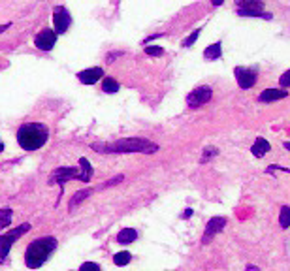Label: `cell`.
<instances>
[{
	"label": "cell",
	"instance_id": "obj_1",
	"mask_svg": "<svg viewBox=\"0 0 290 271\" xmlns=\"http://www.w3.org/2000/svg\"><path fill=\"white\" fill-rule=\"evenodd\" d=\"M92 149L98 153H147L153 155L158 151V145L144 138H124L111 143H92Z\"/></svg>",
	"mask_w": 290,
	"mask_h": 271
},
{
	"label": "cell",
	"instance_id": "obj_2",
	"mask_svg": "<svg viewBox=\"0 0 290 271\" xmlns=\"http://www.w3.org/2000/svg\"><path fill=\"white\" fill-rule=\"evenodd\" d=\"M49 140V130L41 123H26L17 130V143L25 151H38Z\"/></svg>",
	"mask_w": 290,
	"mask_h": 271
},
{
	"label": "cell",
	"instance_id": "obj_3",
	"mask_svg": "<svg viewBox=\"0 0 290 271\" xmlns=\"http://www.w3.org/2000/svg\"><path fill=\"white\" fill-rule=\"evenodd\" d=\"M57 249V239L47 235V237H40L34 239L30 245L26 247L25 252V264L28 270H38L41 268L47 258L51 256V252Z\"/></svg>",
	"mask_w": 290,
	"mask_h": 271
},
{
	"label": "cell",
	"instance_id": "obj_4",
	"mask_svg": "<svg viewBox=\"0 0 290 271\" xmlns=\"http://www.w3.org/2000/svg\"><path fill=\"white\" fill-rule=\"evenodd\" d=\"M236 12L241 17H262V19H271L269 13L264 12L262 0H236Z\"/></svg>",
	"mask_w": 290,
	"mask_h": 271
},
{
	"label": "cell",
	"instance_id": "obj_5",
	"mask_svg": "<svg viewBox=\"0 0 290 271\" xmlns=\"http://www.w3.org/2000/svg\"><path fill=\"white\" fill-rule=\"evenodd\" d=\"M28 230H30V224H21V226L12 228L10 232L0 235V260H2V262L8 258V252H10V249L15 245V241L21 239V235H25Z\"/></svg>",
	"mask_w": 290,
	"mask_h": 271
},
{
	"label": "cell",
	"instance_id": "obj_6",
	"mask_svg": "<svg viewBox=\"0 0 290 271\" xmlns=\"http://www.w3.org/2000/svg\"><path fill=\"white\" fill-rule=\"evenodd\" d=\"M53 30L57 32V34H64L66 30L70 28V25H72V15H70V12L66 10L64 6H55L53 8Z\"/></svg>",
	"mask_w": 290,
	"mask_h": 271
},
{
	"label": "cell",
	"instance_id": "obj_7",
	"mask_svg": "<svg viewBox=\"0 0 290 271\" xmlns=\"http://www.w3.org/2000/svg\"><path fill=\"white\" fill-rule=\"evenodd\" d=\"M211 96H213V90H211V87H207V85H202V87H196L194 90H190V92H188V96H186V104H188V107H200V105H204L206 102H209Z\"/></svg>",
	"mask_w": 290,
	"mask_h": 271
},
{
	"label": "cell",
	"instance_id": "obj_8",
	"mask_svg": "<svg viewBox=\"0 0 290 271\" xmlns=\"http://www.w3.org/2000/svg\"><path fill=\"white\" fill-rule=\"evenodd\" d=\"M70 179H76L79 181V169L74 168V166H64V168H57L55 171L51 173V177H49V183H57L61 188L66 185V181Z\"/></svg>",
	"mask_w": 290,
	"mask_h": 271
},
{
	"label": "cell",
	"instance_id": "obj_9",
	"mask_svg": "<svg viewBox=\"0 0 290 271\" xmlns=\"http://www.w3.org/2000/svg\"><path fill=\"white\" fill-rule=\"evenodd\" d=\"M57 32L51 30V28H43L40 30V34H36L34 38V45L38 47L40 51H51L53 47L57 45Z\"/></svg>",
	"mask_w": 290,
	"mask_h": 271
},
{
	"label": "cell",
	"instance_id": "obj_10",
	"mask_svg": "<svg viewBox=\"0 0 290 271\" xmlns=\"http://www.w3.org/2000/svg\"><path fill=\"white\" fill-rule=\"evenodd\" d=\"M234 76H236L239 89H250L256 83V70H250V68L237 66L236 70H234Z\"/></svg>",
	"mask_w": 290,
	"mask_h": 271
},
{
	"label": "cell",
	"instance_id": "obj_11",
	"mask_svg": "<svg viewBox=\"0 0 290 271\" xmlns=\"http://www.w3.org/2000/svg\"><path fill=\"white\" fill-rule=\"evenodd\" d=\"M224 226H226V219H224V217H213V219L207 222V226H206V232L202 235V243H204V245L209 243L217 233L223 232Z\"/></svg>",
	"mask_w": 290,
	"mask_h": 271
},
{
	"label": "cell",
	"instance_id": "obj_12",
	"mask_svg": "<svg viewBox=\"0 0 290 271\" xmlns=\"http://www.w3.org/2000/svg\"><path fill=\"white\" fill-rule=\"evenodd\" d=\"M102 78H104V68H100V66H92V68L78 72V79L83 85H94Z\"/></svg>",
	"mask_w": 290,
	"mask_h": 271
},
{
	"label": "cell",
	"instance_id": "obj_13",
	"mask_svg": "<svg viewBox=\"0 0 290 271\" xmlns=\"http://www.w3.org/2000/svg\"><path fill=\"white\" fill-rule=\"evenodd\" d=\"M287 96H289V92H287V90L266 89L264 92H260L258 100H260V102H266V104H271V102H277V100H281V98H287Z\"/></svg>",
	"mask_w": 290,
	"mask_h": 271
},
{
	"label": "cell",
	"instance_id": "obj_14",
	"mask_svg": "<svg viewBox=\"0 0 290 271\" xmlns=\"http://www.w3.org/2000/svg\"><path fill=\"white\" fill-rule=\"evenodd\" d=\"M271 151V145L266 142L264 138H256L254 143H252V147H250V153L256 156V158H262L264 155H268Z\"/></svg>",
	"mask_w": 290,
	"mask_h": 271
},
{
	"label": "cell",
	"instance_id": "obj_15",
	"mask_svg": "<svg viewBox=\"0 0 290 271\" xmlns=\"http://www.w3.org/2000/svg\"><path fill=\"white\" fill-rule=\"evenodd\" d=\"M92 173H94V169H92L91 162H89L85 156H81V158H79V181H81V183H89L92 177Z\"/></svg>",
	"mask_w": 290,
	"mask_h": 271
},
{
	"label": "cell",
	"instance_id": "obj_16",
	"mask_svg": "<svg viewBox=\"0 0 290 271\" xmlns=\"http://www.w3.org/2000/svg\"><path fill=\"white\" fill-rule=\"evenodd\" d=\"M91 194H92V188L78 190V192H76L74 196H72V198H70V202H68V209H70V211H74V209H76V207H78L81 202H85V200H87V198H89Z\"/></svg>",
	"mask_w": 290,
	"mask_h": 271
},
{
	"label": "cell",
	"instance_id": "obj_17",
	"mask_svg": "<svg viewBox=\"0 0 290 271\" xmlns=\"http://www.w3.org/2000/svg\"><path fill=\"white\" fill-rule=\"evenodd\" d=\"M136 239H138V232L134 228H123L117 233V243H123V245H128V243L136 241Z\"/></svg>",
	"mask_w": 290,
	"mask_h": 271
},
{
	"label": "cell",
	"instance_id": "obj_18",
	"mask_svg": "<svg viewBox=\"0 0 290 271\" xmlns=\"http://www.w3.org/2000/svg\"><path fill=\"white\" fill-rule=\"evenodd\" d=\"M221 55H223V45L217 42V43H211V45L206 47L204 59L206 61H217V59H221Z\"/></svg>",
	"mask_w": 290,
	"mask_h": 271
},
{
	"label": "cell",
	"instance_id": "obj_19",
	"mask_svg": "<svg viewBox=\"0 0 290 271\" xmlns=\"http://www.w3.org/2000/svg\"><path fill=\"white\" fill-rule=\"evenodd\" d=\"M119 89L121 87H119V83L113 78H102V90L105 94H115Z\"/></svg>",
	"mask_w": 290,
	"mask_h": 271
},
{
	"label": "cell",
	"instance_id": "obj_20",
	"mask_svg": "<svg viewBox=\"0 0 290 271\" xmlns=\"http://www.w3.org/2000/svg\"><path fill=\"white\" fill-rule=\"evenodd\" d=\"M279 224L283 230H287L290 226V207L289 206H283L281 207V213H279Z\"/></svg>",
	"mask_w": 290,
	"mask_h": 271
},
{
	"label": "cell",
	"instance_id": "obj_21",
	"mask_svg": "<svg viewBox=\"0 0 290 271\" xmlns=\"http://www.w3.org/2000/svg\"><path fill=\"white\" fill-rule=\"evenodd\" d=\"M130 260H132V254L126 252V250H121V252H117V254L113 256V262H115V266H119V268L130 264Z\"/></svg>",
	"mask_w": 290,
	"mask_h": 271
},
{
	"label": "cell",
	"instance_id": "obj_22",
	"mask_svg": "<svg viewBox=\"0 0 290 271\" xmlns=\"http://www.w3.org/2000/svg\"><path fill=\"white\" fill-rule=\"evenodd\" d=\"M12 217H13L12 209H8V207L0 209V228H8L10 222H12Z\"/></svg>",
	"mask_w": 290,
	"mask_h": 271
},
{
	"label": "cell",
	"instance_id": "obj_23",
	"mask_svg": "<svg viewBox=\"0 0 290 271\" xmlns=\"http://www.w3.org/2000/svg\"><path fill=\"white\" fill-rule=\"evenodd\" d=\"M145 55H149V57H162L164 49L160 45H147L145 47Z\"/></svg>",
	"mask_w": 290,
	"mask_h": 271
},
{
	"label": "cell",
	"instance_id": "obj_24",
	"mask_svg": "<svg viewBox=\"0 0 290 271\" xmlns=\"http://www.w3.org/2000/svg\"><path fill=\"white\" fill-rule=\"evenodd\" d=\"M217 153H219V151H217L215 147H206V149H204V155H202V162H207L209 158L217 156Z\"/></svg>",
	"mask_w": 290,
	"mask_h": 271
},
{
	"label": "cell",
	"instance_id": "obj_25",
	"mask_svg": "<svg viewBox=\"0 0 290 271\" xmlns=\"http://www.w3.org/2000/svg\"><path fill=\"white\" fill-rule=\"evenodd\" d=\"M198 36H200V28H198V30H194V32H192L188 38H185L183 47H190V45H192V43H194V42L198 40Z\"/></svg>",
	"mask_w": 290,
	"mask_h": 271
},
{
	"label": "cell",
	"instance_id": "obj_26",
	"mask_svg": "<svg viewBox=\"0 0 290 271\" xmlns=\"http://www.w3.org/2000/svg\"><path fill=\"white\" fill-rule=\"evenodd\" d=\"M79 271H102V270H100V266L94 264V262H85V264L79 268Z\"/></svg>",
	"mask_w": 290,
	"mask_h": 271
},
{
	"label": "cell",
	"instance_id": "obj_27",
	"mask_svg": "<svg viewBox=\"0 0 290 271\" xmlns=\"http://www.w3.org/2000/svg\"><path fill=\"white\" fill-rule=\"evenodd\" d=\"M279 83H281V87H290V70H287V72L279 78Z\"/></svg>",
	"mask_w": 290,
	"mask_h": 271
},
{
	"label": "cell",
	"instance_id": "obj_28",
	"mask_svg": "<svg viewBox=\"0 0 290 271\" xmlns=\"http://www.w3.org/2000/svg\"><path fill=\"white\" fill-rule=\"evenodd\" d=\"M121 181H123V175H117V177H113V179L107 181L104 187H109V185H117V183H121Z\"/></svg>",
	"mask_w": 290,
	"mask_h": 271
},
{
	"label": "cell",
	"instance_id": "obj_29",
	"mask_svg": "<svg viewBox=\"0 0 290 271\" xmlns=\"http://www.w3.org/2000/svg\"><path fill=\"white\" fill-rule=\"evenodd\" d=\"M10 26H12V23H4V25H0V34H2L4 30H8Z\"/></svg>",
	"mask_w": 290,
	"mask_h": 271
},
{
	"label": "cell",
	"instance_id": "obj_30",
	"mask_svg": "<svg viewBox=\"0 0 290 271\" xmlns=\"http://www.w3.org/2000/svg\"><path fill=\"white\" fill-rule=\"evenodd\" d=\"M192 213H194L192 209H186V211L183 213V219H186V217H192Z\"/></svg>",
	"mask_w": 290,
	"mask_h": 271
},
{
	"label": "cell",
	"instance_id": "obj_31",
	"mask_svg": "<svg viewBox=\"0 0 290 271\" xmlns=\"http://www.w3.org/2000/svg\"><path fill=\"white\" fill-rule=\"evenodd\" d=\"M223 2H224V0H211V4H213V6H221Z\"/></svg>",
	"mask_w": 290,
	"mask_h": 271
},
{
	"label": "cell",
	"instance_id": "obj_32",
	"mask_svg": "<svg viewBox=\"0 0 290 271\" xmlns=\"http://www.w3.org/2000/svg\"><path fill=\"white\" fill-rule=\"evenodd\" d=\"M247 271H258V268H254V266H249V268H247Z\"/></svg>",
	"mask_w": 290,
	"mask_h": 271
},
{
	"label": "cell",
	"instance_id": "obj_33",
	"mask_svg": "<svg viewBox=\"0 0 290 271\" xmlns=\"http://www.w3.org/2000/svg\"><path fill=\"white\" fill-rule=\"evenodd\" d=\"M285 149H289L290 151V142H285Z\"/></svg>",
	"mask_w": 290,
	"mask_h": 271
},
{
	"label": "cell",
	"instance_id": "obj_34",
	"mask_svg": "<svg viewBox=\"0 0 290 271\" xmlns=\"http://www.w3.org/2000/svg\"><path fill=\"white\" fill-rule=\"evenodd\" d=\"M4 151V143H2V140H0V153Z\"/></svg>",
	"mask_w": 290,
	"mask_h": 271
},
{
	"label": "cell",
	"instance_id": "obj_35",
	"mask_svg": "<svg viewBox=\"0 0 290 271\" xmlns=\"http://www.w3.org/2000/svg\"><path fill=\"white\" fill-rule=\"evenodd\" d=\"M0 262H2V260H0Z\"/></svg>",
	"mask_w": 290,
	"mask_h": 271
}]
</instances>
